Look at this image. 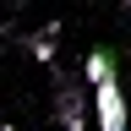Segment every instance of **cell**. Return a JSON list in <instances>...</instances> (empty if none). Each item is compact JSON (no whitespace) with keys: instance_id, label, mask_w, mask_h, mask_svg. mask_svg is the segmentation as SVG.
<instances>
[{"instance_id":"cell-5","label":"cell","mask_w":131,"mask_h":131,"mask_svg":"<svg viewBox=\"0 0 131 131\" xmlns=\"http://www.w3.org/2000/svg\"><path fill=\"white\" fill-rule=\"evenodd\" d=\"M6 131H22V126H6Z\"/></svg>"},{"instance_id":"cell-2","label":"cell","mask_w":131,"mask_h":131,"mask_svg":"<svg viewBox=\"0 0 131 131\" xmlns=\"http://www.w3.org/2000/svg\"><path fill=\"white\" fill-rule=\"evenodd\" d=\"M88 109H93L88 82H60V93H55V120H60L66 131H88Z\"/></svg>"},{"instance_id":"cell-1","label":"cell","mask_w":131,"mask_h":131,"mask_svg":"<svg viewBox=\"0 0 131 131\" xmlns=\"http://www.w3.org/2000/svg\"><path fill=\"white\" fill-rule=\"evenodd\" d=\"M93 126H98V131H131L120 77H109V82H98V88H93Z\"/></svg>"},{"instance_id":"cell-3","label":"cell","mask_w":131,"mask_h":131,"mask_svg":"<svg viewBox=\"0 0 131 131\" xmlns=\"http://www.w3.org/2000/svg\"><path fill=\"white\" fill-rule=\"evenodd\" d=\"M109 77H115V55H109V49H88L82 82H88V88H98V82H109Z\"/></svg>"},{"instance_id":"cell-4","label":"cell","mask_w":131,"mask_h":131,"mask_svg":"<svg viewBox=\"0 0 131 131\" xmlns=\"http://www.w3.org/2000/svg\"><path fill=\"white\" fill-rule=\"evenodd\" d=\"M55 38H60V22H49L44 33H33V38H27V49H33L44 66H55Z\"/></svg>"},{"instance_id":"cell-6","label":"cell","mask_w":131,"mask_h":131,"mask_svg":"<svg viewBox=\"0 0 131 131\" xmlns=\"http://www.w3.org/2000/svg\"><path fill=\"white\" fill-rule=\"evenodd\" d=\"M126 11H131V0H126Z\"/></svg>"}]
</instances>
